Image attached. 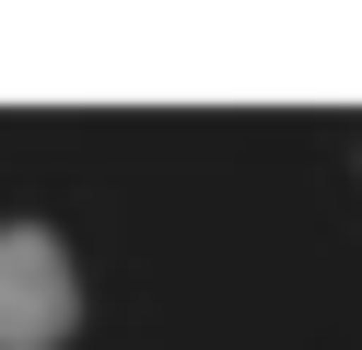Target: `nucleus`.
Returning <instances> with one entry per match:
<instances>
[{"instance_id": "nucleus-1", "label": "nucleus", "mask_w": 362, "mask_h": 350, "mask_svg": "<svg viewBox=\"0 0 362 350\" xmlns=\"http://www.w3.org/2000/svg\"><path fill=\"white\" fill-rule=\"evenodd\" d=\"M82 269L47 222H0V350H71Z\"/></svg>"}]
</instances>
